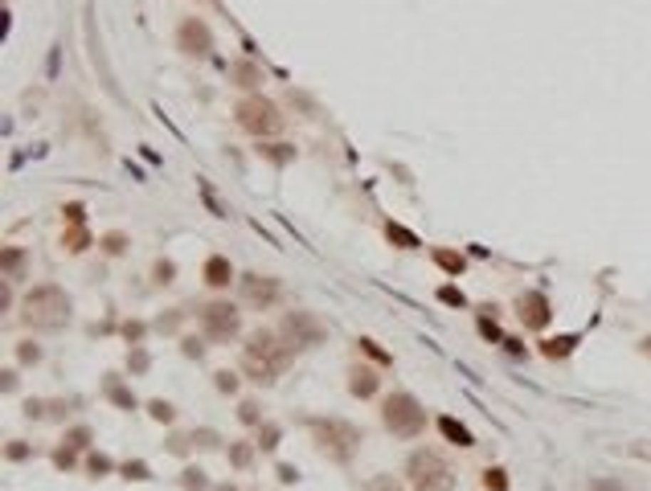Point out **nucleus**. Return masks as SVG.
<instances>
[{
    "label": "nucleus",
    "mask_w": 651,
    "mask_h": 491,
    "mask_svg": "<svg viewBox=\"0 0 651 491\" xmlns=\"http://www.w3.org/2000/svg\"><path fill=\"white\" fill-rule=\"evenodd\" d=\"M238 418H242L246 426H254L262 413H259V406H254V401H242V406H238Z\"/></svg>",
    "instance_id": "24"
},
{
    "label": "nucleus",
    "mask_w": 651,
    "mask_h": 491,
    "mask_svg": "<svg viewBox=\"0 0 651 491\" xmlns=\"http://www.w3.org/2000/svg\"><path fill=\"white\" fill-rule=\"evenodd\" d=\"M193 438H197V446H217V434H213V430H197Z\"/></svg>",
    "instance_id": "35"
},
{
    "label": "nucleus",
    "mask_w": 651,
    "mask_h": 491,
    "mask_svg": "<svg viewBox=\"0 0 651 491\" xmlns=\"http://www.w3.org/2000/svg\"><path fill=\"white\" fill-rule=\"evenodd\" d=\"M123 475H127V479H147V467H144V463H127Z\"/></svg>",
    "instance_id": "33"
},
{
    "label": "nucleus",
    "mask_w": 651,
    "mask_h": 491,
    "mask_svg": "<svg viewBox=\"0 0 651 491\" xmlns=\"http://www.w3.org/2000/svg\"><path fill=\"white\" fill-rule=\"evenodd\" d=\"M479 332H484V336H488V340H500V344H504V336H500V327L491 324L488 315H484V320H479Z\"/></svg>",
    "instance_id": "29"
},
{
    "label": "nucleus",
    "mask_w": 651,
    "mask_h": 491,
    "mask_svg": "<svg viewBox=\"0 0 651 491\" xmlns=\"http://www.w3.org/2000/svg\"><path fill=\"white\" fill-rule=\"evenodd\" d=\"M278 332H283V340L291 344V348H311V344H320L328 336V327L320 324L311 311H287Z\"/></svg>",
    "instance_id": "7"
},
{
    "label": "nucleus",
    "mask_w": 651,
    "mask_h": 491,
    "mask_svg": "<svg viewBox=\"0 0 651 491\" xmlns=\"http://www.w3.org/2000/svg\"><path fill=\"white\" fill-rule=\"evenodd\" d=\"M365 491H402V483L390 479V475H377V479H369V487H365Z\"/></svg>",
    "instance_id": "21"
},
{
    "label": "nucleus",
    "mask_w": 651,
    "mask_h": 491,
    "mask_svg": "<svg viewBox=\"0 0 651 491\" xmlns=\"http://www.w3.org/2000/svg\"><path fill=\"white\" fill-rule=\"evenodd\" d=\"M168 275H172V262H160V266H156V278H160V283H168Z\"/></svg>",
    "instance_id": "42"
},
{
    "label": "nucleus",
    "mask_w": 651,
    "mask_h": 491,
    "mask_svg": "<svg viewBox=\"0 0 651 491\" xmlns=\"http://www.w3.org/2000/svg\"><path fill=\"white\" fill-rule=\"evenodd\" d=\"M590 491H623V487H619V483H594Z\"/></svg>",
    "instance_id": "44"
},
{
    "label": "nucleus",
    "mask_w": 651,
    "mask_h": 491,
    "mask_svg": "<svg viewBox=\"0 0 651 491\" xmlns=\"http://www.w3.org/2000/svg\"><path fill=\"white\" fill-rule=\"evenodd\" d=\"M348 389L357 393V397H373V393H377V373H373V369H365V364H357V369L348 373Z\"/></svg>",
    "instance_id": "12"
},
{
    "label": "nucleus",
    "mask_w": 651,
    "mask_h": 491,
    "mask_svg": "<svg viewBox=\"0 0 651 491\" xmlns=\"http://www.w3.org/2000/svg\"><path fill=\"white\" fill-rule=\"evenodd\" d=\"M184 487H193V491H201V487H205V479H201V471H184Z\"/></svg>",
    "instance_id": "36"
},
{
    "label": "nucleus",
    "mask_w": 651,
    "mask_h": 491,
    "mask_svg": "<svg viewBox=\"0 0 651 491\" xmlns=\"http://www.w3.org/2000/svg\"><path fill=\"white\" fill-rule=\"evenodd\" d=\"M152 418H156V422H172V406H168V401H152Z\"/></svg>",
    "instance_id": "25"
},
{
    "label": "nucleus",
    "mask_w": 651,
    "mask_h": 491,
    "mask_svg": "<svg viewBox=\"0 0 651 491\" xmlns=\"http://www.w3.org/2000/svg\"><path fill=\"white\" fill-rule=\"evenodd\" d=\"M25 320H29L33 327H41V332L66 327L70 324V295H66L62 287H53V283L29 291V299H25Z\"/></svg>",
    "instance_id": "2"
},
{
    "label": "nucleus",
    "mask_w": 651,
    "mask_h": 491,
    "mask_svg": "<svg viewBox=\"0 0 651 491\" xmlns=\"http://www.w3.org/2000/svg\"><path fill=\"white\" fill-rule=\"evenodd\" d=\"M229 458H234V467H246V463H250V458H254V450H250V446H246V442H238V446H234V450H229Z\"/></svg>",
    "instance_id": "23"
},
{
    "label": "nucleus",
    "mask_w": 651,
    "mask_h": 491,
    "mask_svg": "<svg viewBox=\"0 0 651 491\" xmlns=\"http://www.w3.org/2000/svg\"><path fill=\"white\" fill-rule=\"evenodd\" d=\"M201 315V327H205V336L209 340H234L238 336V327H242V315H238V307L234 303H205V307L197 311Z\"/></svg>",
    "instance_id": "8"
},
{
    "label": "nucleus",
    "mask_w": 651,
    "mask_h": 491,
    "mask_svg": "<svg viewBox=\"0 0 651 491\" xmlns=\"http://www.w3.org/2000/svg\"><path fill=\"white\" fill-rule=\"evenodd\" d=\"M259 446H262V450H275V446H278V426H266V430H262Z\"/></svg>",
    "instance_id": "26"
},
{
    "label": "nucleus",
    "mask_w": 651,
    "mask_h": 491,
    "mask_svg": "<svg viewBox=\"0 0 651 491\" xmlns=\"http://www.w3.org/2000/svg\"><path fill=\"white\" fill-rule=\"evenodd\" d=\"M180 348H184V357H193V360L201 357V344H197V340H184V344H180Z\"/></svg>",
    "instance_id": "39"
},
{
    "label": "nucleus",
    "mask_w": 651,
    "mask_h": 491,
    "mask_svg": "<svg viewBox=\"0 0 651 491\" xmlns=\"http://www.w3.org/2000/svg\"><path fill=\"white\" fill-rule=\"evenodd\" d=\"M217 389L234 393V389H238V376H234V373H217Z\"/></svg>",
    "instance_id": "31"
},
{
    "label": "nucleus",
    "mask_w": 651,
    "mask_h": 491,
    "mask_svg": "<svg viewBox=\"0 0 651 491\" xmlns=\"http://www.w3.org/2000/svg\"><path fill=\"white\" fill-rule=\"evenodd\" d=\"M406 475L414 491H451L455 487V471L439 450H414L406 463Z\"/></svg>",
    "instance_id": "4"
},
{
    "label": "nucleus",
    "mask_w": 651,
    "mask_h": 491,
    "mask_svg": "<svg viewBox=\"0 0 651 491\" xmlns=\"http://www.w3.org/2000/svg\"><path fill=\"white\" fill-rule=\"evenodd\" d=\"M278 479H283V483H295L299 475H295V467H278Z\"/></svg>",
    "instance_id": "43"
},
{
    "label": "nucleus",
    "mask_w": 651,
    "mask_h": 491,
    "mask_svg": "<svg viewBox=\"0 0 651 491\" xmlns=\"http://www.w3.org/2000/svg\"><path fill=\"white\" fill-rule=\"evenodd\" d=\"M287 364H291V348H287V344H278L271 332H254V336L246 340L242 369L250 373V381L271 385V381H278V376L287 373Z\"/></svg>",
    "instance_id": "1"
},
{
    "label": "nucleus",
    "mask_w": 651,
    "mask_h": 491,
    "mask_svg": "<svg viewBox=\"0 0 651 491\" xmlns=\"http://www.w3.org/2000/svg\"><path fill=\"white\" fill-rule=\"evenodd\" d=\"M385 238H390V242H397L402 250H418V246H422L406 226H397V221H390V226H385Z\"/></svg>",
    "instance_id": "15"
},
{
    "label": "nucleus",
    "mask_w": 651,
    "mask_h": 491,
    "mask_svg": "<svg viewBox=\"0 0 651 491\" xmlns=\"http://www.w3.org/2000/svg\"><path fill=\"white\" fill-rule=\"evenodd\" d=\"M66 217H70V221L78 226V221H82V205H66Z\"/></svg>",
    "instance_id": "41"
},
{
    "label": "nucleus",
    "mask_w": 651,
    "mask_h": 491,
    "mask_svg": "<svg viewBox=\"0 0 651 491\" xmlns=\"http://www.w3.org/2000/svg\"><path fill=\"white\" fill-rule=\"evenodd\" d=\"M222 491H234V487H222Z\"/></svg>",
    "instance_id": "45"
},
{
    "label": "nucleus",
    "mask_w": 651,
    "mask_h": 491,
    "mask_svg": "<svg viewBox=\"0 0 651 491\" xmlns=\"http://www.w3.org/2000/svg\"><path fill=\"white\" fill-rule=\"evenodd\" d=\"M254 82H259L254 65H238V86H254Z\"/></svg>",
    "instance_id": "27"
},
{
    "label": "nucleus",
    "mask_w": 651,
    "mask_h": 491,
    "mask_svg": "<svg viewBox=\"0 0 651 491\" xmlns=\"http://www.w3.org/2000/svg\"><path fill=\"white\" fill-rule=\"evenodd\" d=\"M229 278H234V266H229V258L213 254V258L205 262V283H209V287H226Z\"/></svg>",
    "instance_id": "13"
},
{
    "label": "nucleus",
    "mask_w": 651,
    "mask_h": 491,
    "mask_svg": "<svg viewBox=\"0 0 651 491\" xmlns=\"http://www.w3.org/2000/svg\"><path fill=\"white\" fill-rule=\"evenodd\" d=\"M66 246H70V250H86V233H82V229H70V233H66Z\"/></svg>",
    "instance_id": "28"
},
{
    "label": "nucleus",
    "mask_w": 651,
    "mask_h": 491,
    "mask_svg": "<svg viewBox=\"0 0 651 491\" xmlns=\"http://www.w3.org/2000/svg\"><path fill=\"white\" fill-rule=\"evenodd\" d=\"M107 393H111V401H115V406H123V409H131V406H135V397H131L127 389H119L115 381H107Z\"/></svg>",
    "instance_id": "18"
},
{
    "label": "nucleus",
    "mask_w": 651,
    "mask_h": 491,
    "mask_svg": "<svg viewBox=\"0 0 651 491\" xmlns=\"http://www.w3.org/2000/svg\"><path fill=\"white\" fill-rule=\"evenodd\" d=\"M16 266H21V254H16V250H4V270L16 275Z\"/></svg>",
    "instance_id": "34"
},
{
    "label": "nucleus",
    "mask_w": 651,
    "mask_h": 491,
    "mask_svg": "<svg viewBox=\"0 0 651 491\" xmlns=\"http://www.w3.org/2000/svg\"><path fill=\"white\" fill-rule=\"evenodd\" d=\"M439 299H442V303H447V307H463V303H467V299H463V291H459V287H439Z\"/></svg>",
    "instance_id": "20"
},
{
    "label": "nucleus",
    "mask_w": 651,
    "mask_h": 491,
    "mask_svg": "<svg viewBox=\"0 0 651 491\" xmlns=\"http://www.w3.org/2000/svg\"><path fill=\"white\" fill-rule=\"evenodd\" d=\"M439 430H442V438L455 442V446H475L472 430H467L463 422H455V418H439Z\"/></svg>",
    "instance_id": "14"
},
{
    "label": "nucleus",
    "mask_w": 651,
    "mask_h": 491,
    "mask_svg": "<svg viewBox=\"0 0 651 491\" xmlns=\"http://www.w3.org/2000/svg\"><path fill=\"white\" fill-rule=\"evenodd\" d=\"M516 311H521V320L528 327H545L549 324V299L541 291H524L521 299H516Z\"/></svg>",
    "instance_id": "11"
},
{
    "label": "nucleus",
    "mask_w": 651,
    "mask_h": 491,
    "mask_svg": "<svg viewBox=\"0 0 651 491\" xmlns=\"http://www.w3.org/2000/svg\"><path fill=\"white\" fill-rule=\"evenodd\" d=\"M381 422L390 426L397 438H418L426 430V409L410 393H390V401L381 409Z\"/></svg>",
    "instance_id": "5"
},
{
    "label": "nucleus",
    "mask_w": 651,
    "mask_h": 491,
    "mask_svg": "<svg viewBox=\"0 0 651 491\" xmlns=\"http://www.w3.org/2000/svg\"><path fill=\"white\" fill-rule=\"evenodd\" d=\"M242 295H246V303H254V307H275L283 287L271 275H242Z\"/></svg>",
    "instance_id": "10"
},
{
    "label": "nucleus",
    "mask_w": 651,
    "mask_h": 491,
    "mask_svg": "<svg viewBox=\"0 0 651 491\" xmlns=\"http://www.w3.org/2000/svg\"><path fill=\"white\" fill-rule=\"evenodd\" d=\"M177 46L189 53V58H205L213 49V33L205 21H197V16H189V21H180V29H177Z\"/></svg>",
    "instance_id": "9"
},
{
    "label": "nucleus",
    "mask_w": 651,
    "mask_h": 491,
    "mask_svg": "<svg viewBox=\"0 0 651 491\" xmlns=\"http://www.w3.org/2000/svg\"><path fill=\"white\" fill-rule=\"evenodd\" d=\"M573 344H578V336H557V340H545V348H541V352H545L549 360H553V357H570Z\"/></svg>",
    "instance_id": "16"
},
{
    "label": "nucleus",
    "mask_w": 651,
    "mask_h": 491,
    "mask_svg": "<svg viewBox=\"0 0 651 491\" xmlns=\"http://www.w3.org/2000/svg\"><path fill=\"white\" fill-rule=\"evenodd\" d=\"M37 357H41V352H37V348H33V344H21V360H29V364H33V360H37Z\"/></svg>",
    "instance_id": "40"
},
{
    "label": "nucleus",
    "mask_w": 651,
    "mask_h": 491,
    "mask_svg": "<svg viewBox=\"0 0 651 491\" xmlns=\"http://www.w3.org/2000/svg\"><path fill=\"white\" fill-rule=\"evenodd\" d=\"M308 430H311V438H316V446H320L324 455H332L336 463H348V458L357 455V446H360L357 426L336 422V418H311Z\"/></svg>",
    "instance_id": "3"
},
{
    "label": "nucleus",
    "mask_w": 651,
    "mask_h": 491,
    "mask_svg": "<svg viewBox=\"0 0 651 491\" xmlns=\"http://www.w3.org/2000/svg\"><path fill=\"white\" fill-rule=\"evenodd\" d=\"M86 467L103 475V471H111V458H107V455H90V463H86Z\"/></svg>",
    "instance_id": "32"
},
{
    "label": "nucleus",
    "mask_w": 651,
    "mask_h": 491,
    "mask_svg": "<svg viewBox=\"0 0 651 491\" xmlns=\"http://www.w3.org/2000/svg\"><path fill=\"white\" fill-rule=\"evenodd\" d=\"M86 438H90V430H74V434H70V446H86Z\"/></svg>",
    "instance_id": "38"
},
{
    "label": "nucleus",
    "mask_w": 651,
    "mask_h": 491,
    "mask_svg": "<svg viewBox=\"0 0 651 491\" xmlns=\"http://www.w3.org/2000/svg\"><path fill=\"white\" fill-rule=\"evenodd\" d=\"M434 262H439L442 270H451V275H459L467 262H463V254H451V250H434Z\"/></svg>",
    "instance_id": "17"
},
{
    "label": "nucleus",
    "mask_w": 651,
    "mask_h": 491,
    "mask_svg": "<svg viewBox=\"0 0 651 491\" xmlns=\"http://www.w3.org/2000/svg\"><path fill=\"white\" fill-rule=\"evenodd\" d=\"M484 487H491V491H508V479H504V471H500V467H491V471H484Z\"/></svg>",
    "instance_id": "19"
},
{
    "label": "nucleus",
    "mask_w": 651,
    "mask_h": 491,
    "mask_svg": "<svg viewBox=\"0 0 651 491\" xmlns=\"http://www.w3.org/2000/svg\"><path fill=\"white\" fill-rule=\"evenodd\" d=\"M123 336H127V340H140V336H144V324H127V327H123Z\"/></svg>",
    "instance_id": "37"
},
{
    "label": "nucleus",
    "mask_w": 651,
    "mask_h": 491,
    "mask_svg": "<svg viewBox=\"0 0 651 491\" xmlns=\"http://www.w3.org/2000/svg\"><path fill=\"white\" fill-rule=\"evenodd\" d=\"M103 246H107V254H123V250H127V238H123V233H107Z\"/></svg>",
    "instance_id": "22"
},
{
    "label": "nucleus",
    "mask_w": 651,
    "mask_h": 491,
    "mask_svg": "<svg viewBox=\"0 0 651 491\" xmlns=\"http://www.w3.org/2000/svg\"><path fill=\"white\" fill-rule=\"evenodd\" d=\"M238 123H242L250 135H278L283 131V115H278V107L271 102V98H262V95H250L238 102Z\"/></svg>",
    "instance_id": "6"
},
{
    "label": "nucleus",
    "mask_w": 651,
    "mask_h": 491,
    "mask_svg": "<svg viewBox=\"0 0 651 491\" xmlns=\"http://www.w3.org/2000/svg\"><path fill=\"white\" fill-rule=\"evenodd\" d=\"M360 348H365V352H369L373 360H381V364H390V352H381V348H377L373 340H360Z\"/></svg>",
    "instance_id": "30"
}]
</instances>
